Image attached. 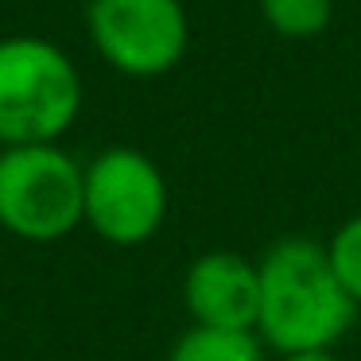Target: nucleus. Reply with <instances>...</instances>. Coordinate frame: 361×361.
<instances>
[{
    "instance_id": "1",
    "label": "nucleus",
    "mask_w": 361,
    "mask_h": 361,
    "mask_svg": "<svg viewBox=\"0 0 361 361\" xmlns=\"http://www.w3.org/2000/svg\"><path fill=\"white\" fill-rule=\"evenodd\" d=\"M257 326L276 350H330L353 326L357 303L338 280L330 249L311 237H283L264 252Z\"/></svg>"
},
{
    "instance_id": "2",
    "label": "nucleus",
    "mask_w": 361,
    "mask_h": 361,
    "mask_svg": "<svg viewBox=\"0 0 361 361\" xmlns=\"http://www.w3.org/2000/svg\"><path fill=\"white\" fill-rule=\"evenodd\" d=\"M82 74L39 35L0 39V148L55 144L78 121Z\"/></svg>"
},
{
    "instance_id": "3",
    "label": "nucleus",
    "mask_w": 361,
    "mask_h": 361,
    "mask_svg": "<svg viewBox=\"0 0 361 361\" xmlns=\"http://www.w3.org/2000/svg\"><path fill=\"white\" fill-rule=\"evenodd\" d=\"M86 221V167L59 144L0 148V229L32 245L63 241Z\"/></svg>"
},
{
    "instance_id": "4",
    "label": "nucleus",
    "mask_w": 361,
    "mask_h": 361,
    "mask_svg": "<svg viewBox=\"0 0 361 361\" xmlns=\"http://www.w3.org/2000/svg\"><path fill=\"white\" fill-rule=\"evenodd\" d=\"M86 27L97 55L128 78H159L187 55L183 0H90Z\"/></svg>"
},
{
    "instance_id": "5",
    "label": "nucleus",
    "mask_w": 361,
    "mask_h": 361,
    "mask_svg": "<svg viewBox=\"0 0 361 361\" xmlns=\"http://www.w3.org/2000/svg\"><path fill=\"white\" fill-rule=\"evenodd\" d=\"M167 218L164 171L136 148H105L86 167V226L109 245H144Z\"/></svg>"
},
{
    "instance_id": "6",
    "label": "nucleus",
    "mask_w": 361,
    "mask_h": 361,
    "mask_svg": "<svg viewBox=\"0 0 361 361\" xmlns=\"http://www.w3.org/2000/svg\"><path fill=\"white\" fill-rule=\"evenodd\" d=\"M183 295L198 326L252 330L260 314V272L237 252H206L190 264Z\"/></svg>"
},
{
    "instance_id": "7",
    "label": "nucleus",
    "mask_w": 361,
    "mask_h": 361,
    "mask_svg": "<svg viewBox=\"0 0 361 361\" xmlns=\"http://www.w3.org/2000/svg\"><path fill=\"white\" fill-rule=\"evenodd\" d=\"M167 361H264L260 342L252 330H221V326H195L175 342Z\"/></svg>"
},
{
    "instance_id": "8",
    "label": "nucleus",
    "mask_w": 361,
    "mask_h": 361,
    "mask_svg": "<svg viewBox=\"0 0 361 361\" xmlns=\"http://www.w3.org/2000/svg\"><path fill=\"white\" fill-rule=\"evenodd\" d=\"M260 16L283 39H314L330 27L334 0H260Z\"/></svg>"
},
{
    "instance_id": "9",
    "label": "nucleus",
    "mask_w": 361,
    "mask_h": 361,
    "mask_svg": "<svg viewBox=\"0 0 361 361\" xmlns=\"http://www.w3.org/2000/svg\"><path fill=\"white\" fill-rule=\"evenodd\" d=\"M330 260H334L338 280L345 283L353 303L361 307V218L345 221L334 233V241H330Z\"/></svg>"
},
{
    "instance_id": "10",
    "label": "nucleus",
    "mask_w": 361,
    "mask_h": 361,
    "mask_svg": "<svg viewBox=\"0 0 361 361\" xmlns=\"http://www.w3.org/2000/svg\"><path fill=\"white\" fill-rule=\"evenodd\" d=\"M288 361H334L326 350H307V353H288Z\"/></svg>"
}]
</instances>
